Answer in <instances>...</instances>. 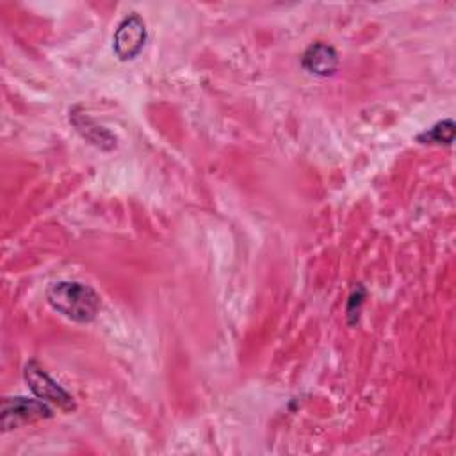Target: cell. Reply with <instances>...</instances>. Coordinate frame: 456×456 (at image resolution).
I'll list each match as a JSON object with an SVG mask.
<instances>
[{
    "label": "cell",
    "instance_id": "obj_2",
    "mask_svg": "<svg viewBox=\"0 0 456 456\" xmlns=\"http://www.w3.org/2000/svg\"><path fill=\"white\" fill-rule=\"evenodd\" d=\"M2 429L9 431L23 424H30L41 419H50L53 415L52 408L41 399L28 397H4L2 401Z\"/></svg>",
    "mask_w": 456,
    "mask_h": 456
},
{
    "label": "cell",
    "instance_id": "obj_7",
    "mask_svg": "<svg viewBox=\"0 0 456 456\" xmlns=\"http://www.w3.org/2000/svg\"><path fill=\"white\" fill-rule=\"evenodd\" d=\"M454 139V121L452 119H442L435 123L431 128L424 130L417 135V141L420 144H445L449 146Z\"/></svg>",
    "mask_w": 456,
    "mask_h": 456
},
{
    "label": "cell",
    "instance_id": "obj_3",
    "mask_svg": "<svg viewBox=\"0 0 456 456\" xmlns=\"http://www.w3.org/2000/svg\"><path fill=\"white\" fill-rule=\"evenodd\" d=\"M148 39L146 25L137 12L126 14L114 30L112 50L121 61L135 59Z\"/></svg>",
    "mask_w": 456,
    "mask_h": 456
},
{
    "label": "cell",
    "instance_id": "obj_1",
    "mask_svg": "<svg viewBox=\"0 0 456 456\" xmlns=\"http://www.w3.org/2000/svg\"><path fill=\"white\" fill-rule=\"evenodd\" d=\"M46 299L53 310L75 322H91L100 310V296L80 281H55L46 289Z\"/></svg>",
    "mask_w": 456,
    "mask_h": 456
},
{
    "label": "cell",
    "instance_id": "obj_6",
    "mask_svg": "<svg viewBox=\"0 0 456 456\" xmlns=\"http://www.w3.org/2000/svg\"><path fill=\"white\" fill-rule=\"evenodd\" d=\"M69 114H71L69 121L82 134V137L87 139L91 144L105 150L116 146V137L103 126H98L91 118H87L86 114H77V109H73Z\"/></svg>",
    "mask_w": 456,
    "mask_h": 456
},
{
    "label": "cell",
    "instance_id": "obj_5",
    "mask_svg": "<svg viewBox=\"0 0 456 456\" xmlns=\"http://www.w3.org/2000/svg\"><path fill=\"white\" fill-rule=\"evenodd\" d=\"M301 68L317 77H331L338 69V53L328 43H312L301 57Z\"/></svg>",
    "mask_w": 456,
    "mask_h": 456
},
{
    "label": "cell",
    "instance_id": "obj_4",
    "mask_svg": "<svg viewBox=\"0 0 456 456\" xmlns=\"http://www.w3.org/2000/svg\"><path fill=\"white\" fill-rule=\"evenodd\" d=\"M23 378L28 385V388L32 390V394L37 397V399H45V401H50L53 404H57L59 408L62 410H75V401L73 397L36 362V360H30L27 365H25V370H23Z\"/></svg>",
    "mask_w": 456,
    "mask_h": 456
}]
</instances>
